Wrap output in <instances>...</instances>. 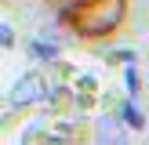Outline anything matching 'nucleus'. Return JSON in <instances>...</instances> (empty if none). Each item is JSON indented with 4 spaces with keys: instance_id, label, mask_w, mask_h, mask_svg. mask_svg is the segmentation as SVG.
<instances>
[{
    "instance_id": "obj_1",
    "label": "nucleus",
    "mask_w": 149,
    "mask_h": 145,
    "mask_svg": "<svg viewBox=\"0 0 149 145\" xmlns=\"http://www.w3.org/2000/svg\"><path fill=\"white\" fill-rule=\"evenodd\" d=\"M44 91H47V84H44L40 72H22L11 87V102L15 105H33V102L44 98Z\"/></svg>"
},
{
    "instance_id": "obj_2",
    "label": "nucleus",
    "mask_w": 149,
    "mask_h": 145,
    "mask_svg": "<svg viewBox=\"0 0 149 145\" xmlns=\"http://www.w3.org/2000/svg\"><path fill=\"white\" fill-rule=\"evenodd\" d=\"M98 138H102V142H120V138H124V130L116 127V120H113V116H102V120H98Z\"/></svg>"
},
{
    "instance_id": "obj_3",
    "label": "nucleus",
    "mask_w": 149,
    "mask_h": 145,
    "mask_svg": "<svg viewBox=\"0 0 149 145\" xmlns=\"http://www.w3.org/2000/svg\"><path fill=\"white\" fill-rule=\"evenodd\" d=\"M0 44H4V47H11V44H15V33H11L7 22H0Z\"/></svg>"
},
{
    "instance_id": "obj_4",
    "label": "nucleus",
    "mask_w": 149,
    "mask_h": 145,
    "mask_svg": "<svg viewBox=\"0 0 149 145\" xmlns=\"http://www.w3.org/2000/svg\"><path fill=\"white\" fill-rule=\"evenodd\" d=\"M124 116H127V123H131V127H142V123H146L142 116H138V109H135V105H127V109H124Z\"/></svg>"
}]
</instances>
